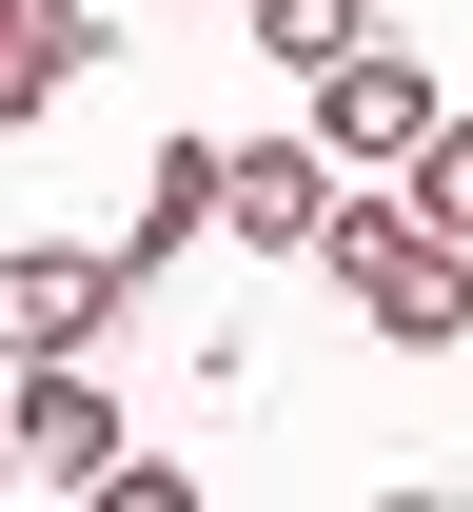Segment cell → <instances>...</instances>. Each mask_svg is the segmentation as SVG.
<instances>
[{"mask_svg": "<svg viewBox=\"0 0 473 512\" xmlns=\"http://www.w3.org/2000/svg\"><path fill=\"white\" fill-rule=\"evenodd\" d=\"M316 276H336V296H355L375 335H395V355H454V335H473V237H434V217H414L395 178H355V197H336Z\"/></svg>", "mask_w": 473, "mask_h": 512, "instance_id": "1", "label": "cell"}, {"mask_svg": "<svg viewBox=\"0 0 473 512\" xmlns=\"http://www.w3.org/2000/svg\"><path fill=\"white\" fill-rule=\"evenodd\" d=\"M119 394H99V355H0V473H40V493H99L119 473Z\"/></svg>", "mask_w": 473, "mask_h": 512, "instance_id": "2", "label": "cell"}, {"mask_svg": "<svg viewBox=\"0 0 473 512\" xmlns=\"http://www.w3.org/2000/svg\"><path fill=\"white\" fill-rule=\"evenodd\" d=\"M138 316V256L119 237H20L0 256V355H99Z\"/></svg>", "mask_w": 473, "mask_h": 512, "instance_id": "3", "label": "cell"}, {"mask_svg": "<svg viewBox=\"0 0 473 512\" xmlns=\"http://www.w3.org/2000/svg\"><path fill=\"white\" fill-rule=\"evenodd\" d=\"M434 119H454V99H434V60H414V40H355V60H316V158H336V178H395Z\"/></svg>", "mask_w": 473, "mask_h": 512, "instance_id": "4", "label": "cell"}, {"mask_svg": "<svg viewBox=\"0 0 473 512\" xmlns=\"http://www.w3.org/2000/svg\"><path fill=\"white\" fill-rule=\"evenodd\" d=\"M336 158H316V138H237V158H217V237H237V256H316V237H336Z\"/></svg>", "mask_w": 473, "mask_h": 512, "instance_id": "5", "label": "cell"}, {"mask_svg": "<svg viewBox=\"0 0 473 512\" xmlns=\"http://www.w3.org/2000/svg\"><path fill=\"white\" fill-rule=\"evenodd\" d=\"M99 40H119V0H0V138H20V119H60Z\"/></svg>", "mask_w": 473, "mask_h": 512, "instance_id": "6", "label": "cell"}, {"mask_svg": "<svg viewBox=\"0 0 473 512\" xmlns=\"http://www.w3.org/2000/svg\"><path fill=\"white\" fill-rule=\"evenodd\" d=\"M198 237H217V138H158V158H138V217H119V256L158 276V256H198Z\"/></svg>", "mask_w": 473, "mask_h": 512, "instance_id": "7", "label": "cell"}, {"mask_svg": "<svg viewBox=\"0 0 473 512\" xmlns=\"http://www.w3.org/2000/svg\"><path fill=\"white\" fill-rule=\"evenodd\" d=\"M237 20H257L276 79H316V60H355V40H375V0H237Z\"/></svg>", "mask_w": 473, "mask_h": 512, "instance_id": "8", "label": "cell"}, {"mask_svg": "<svg viewBox=\"0 0 473 512\" xmlns=\"http://www.w3.org/2000/svg\"><path fill=\"white\" fill-rule=\"evenodd\" d=\"M395 197L434 217V237H473V119H434V138H414V158H395Z\"/></svg>", "mask_w": 473, "mask_h": 512, "instance_id": "9", "label": "cell"}]
</instances>
